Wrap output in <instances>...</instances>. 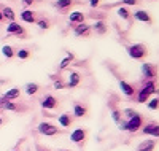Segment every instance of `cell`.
Wrapping results in <instances>:
<instances>
[{"instance_id":"1","label":"cell","mask_w":159,"mask_h":151,"mask_svg":"<svg viewBox=\"0 0 159 151\" xmlns=\"http://www.w3.org/2000/svg\"><path fill=\"white\" fill-rule=\"evenodd\" d=\"M156 89V81L154 80H143V86L139 89L137 94V102L139 103H147L151 97V94H154Z\"/></svg>"},{"instance_id":"2","label":"cell","mask_w":159,"mask_h":151,"mask_svg":"<svg viewBox=\"0 0 159 151\" xmlns=\"http://www.w3.org/2000/svg\"><path fill=\"white\" fill-rule=\"evenodd\" d=\"M127 54L134 59V61H142L147 57L148 54V48L145 46L143 43H135V45H130L127 48Z\"/></svg>"},{"instance_id":"3","label":"cell","mask_w":159,"mask_h":151,"mask_svg":"<svg viewBox=\"0 0 159 151\" xmlns=\"http://www.w3.org/2000/svg\"><path fill=\"white\" fill-rule=\"evenodd\" d=\"M143 124H145L143 116H142L140 113H135L132 118H129V119L126 121V130L130 132V134H135V132H139V130L143 127Z\"/></svg>"},{"instance_id":"4","label":"cell","mask_w":159,"mask_h":151,"mask_svg":"<svg viewBox=\"0 0 159 151\" xmlns=\"http://www.w3.org/2000/svg\"><path fill=\"white\" fill-rule=\"evenodd\" d=\"M7 35L8 37L15 35V37H19V38L25 40V38H27V30H25L22 25H19L16 21H13V22H10L7 25Z\"/></svg>"},{"instance_id":"5","label":"cell","mask_w":159,"mask_h":151,"mask_svg":"<svg viewBox=\"0 0 159 151\" xmlns=\"http://www.w3.org/2000/svg\"><path fill=\"white\" fill-rule=\"evenodd\" d=\"M37 130H38V134L46 135V137H52V135H57V134H61V129H59L57 126L51 124V122H46V121L40 122L38 127H37Z\"/></svg>"},{"instance_id":"6","label":"cell","mask_w":159,"mask_h":151,"mask_svg":"<svg viewBox=\"0 0 159 151\" xmlns=\"http://www.w3.org/2000/svg\"><path fill=\"white\" fill-rule=\"evenodd\" d=\"M86 139H88V130H86L84 127H76V129L70 134V140H72L73 143H76L78 146H83L84 142H86Z\"/></svg>"},{"instance_id":"7","label":"cell","mask_w":159,"mask_h":151,"mask_svg":"<svg viewBox=\"0 0 159 151\" xmlns=\"http://www.w3.org/2000/svg\"><path fill=\"white\" fill-rule=\"evenodd\" d=\"M157 73H159V68L154 64H148V62L142 64V75L145 76V80H154L156 81Z\"/></svg>"},{"instance_id":"8","label":"cell","mask_w":159,"mask_h":151,"mask_svg":"<svg viewBox=\"0 0 159 151\" xmlns=\"http://www.w3.org/2000/svg\"><path fill=\"white\" fill-rule=\"evenodd\" d=\"M73 35L75 37H83V38H88L91 35V25L86 24V22H81V24H76L73 27Z\"/></svg>"},{"instance_id":"9","label":"cell","mask_w":159,"mask_h":151,"mask_svg":"<svg viewBox=\"0 0 159 151\" xmlns=\"http://www.w3.org/2000/svg\"><path fill=\"white\" fill-rule=\"evenodd\" d=\"M40 103H42V108H43V110H54V108H57V105H59L57 99L54 97V95H51V94H46L45 97L40 100Z\"/></svg>"},{"instance_id":"10","label":"cell","mask_w":159,"mask_h":151,"mask_svg":"<svg viewBox=\"0 0 159 151\" xmlns=\"http://www.w3.org/2000/svg\"><path fill=\"white\" fill-rule=\"evenodd\" d=\"M119 89H121V92L129 99H132L135 95V88L130 83H127V81H124V80H119Z\"/></svg>"},{"instance_id":"11","label":"cell","mask_w":159,"mask_h":151,"mask_svg":"<svg viewBox=\"0 0 159 151\" xmlns=\"http://www.w3.org/2000/svg\"><path fill=\"white\" fill-rule=\"evenodd\" d=\"M134 19L140 21V22H147V24H153V18L150 16V13L148 11H145V10H139L134 13Z\"/></svg>"},{"instance_id":"12","label":"cell","mask_w":159,"mask_h":151,"mask_svg":"<svg viewBox=\"0 0 159 151\" xmlns=\"http://www.w3.org/2000/svg\"><path fill=\"white\" fill-rule=\"evenodd\" d=\"M84 19H86V16L83 15L81 11H73L72 15H70V18H69V24H70L72 27H75L76 24L84 22Z\"/></svg>"},{"instance_id":"13","label":"cell","mask_w":159,"mask_h":151,"mask_svg":"<svg viewBox=\"0 0 159 151\" xmlns=\"http://www.w3.org/2000/svg\"><path fill=\"white\" fill-rule=\"evenodd\" d=\"M80 81H81V76H80V73H78V72H70L65 86L70 88V89H73V88H76V86L80 85Z\"/></svg>"},{"instance_id":"14","label":"cell","mask_w":159,"mask_h":151,"mask_svg":"<svg viewBox=\"0 0 159 151\" xmlns=\"http://www.w3.org/2000/svg\"><path fill=\"white\" fill-rule=\"evenodd\" d=\"M73 3H76V0H56V2H54V7H56L61 13H65Z\"/></svg>"},{"instance_id":"15","label":"cell","mask_w":159,"mask_h":151,"mask_svg":"<svg viewBox=\"0 0 159 151\" xmlns=\"http://www.w3.org/2000/svg\"><path fill=\"white\" fill-rule=\"evenodd\" d=\"M21 19L27 24H34V22H37V13L32 10H24L21 13Z\"/></svg>"},{"instance_id":"16","label":"cell","mask_w":159,"mask_h":151,"mask_svg":"<svg viewBox=\"0 0 159 151\" xmlns=\"http://www.w3.org/2000/svg\"><path fill=\"white\" fill-rule=\"evenodd\" d=\"M75 118H83L88 115V107L83 105V103H75L73 105V113H72Z\"/></svg>"},{"instance_id":"17","label":"cell","mask_w":159,"mask_h":151,"mask_svg":"<svg viewBox=\"0 0 159 151\" xmlns=\"http://www.w3.org/2000/svg\"><path fill=\"white\" fill-rule=\"evenodd\" d=\"M57 122H59L62 127H70L72 122H73V115H70V113H62V115L57 118Z\"/></svg>"},{"instance_id":"18","label":"cell","mask_w":159,"mask_h":151,"mask_svg":"<svg viewBox=\"0 0 159 151\" xmlns=\"http://www.w3.org/2000/svg\"><path fill=\"white\" fill-rule=\"evenodd\" d=\"M0 11H2V16H3V19H5V21L13 22V21L16 19L15 11H13V8H10V7H0Z\"/></svg>"},{"instance_id":"19","label":"cell","mask_w":159,"mask_h":151,"mask_svg":"<svg viewBox=\"0 0 159 151\" xmlns=\"http://www.w3.org/2000/svg\"><path fill=\"white\" fill-rule=\"evenodd\" d=\"M92 29H94V32L96 34H99V35H105L107 34V30H108V27H107V24H105V21H96L94 24H92Z\"/></svg>"},{"instance_id":"20","label":"cell","mask_w":159,"mask_h":151,"mask_svg":"<svg viewBox=\"0 0 159 151\" xmlns=\"http://www.w3.org/2000/svg\"><path fill=\"white\" fill-rule=\"evenodd\" d=\"M19 95H21V89H19V88H11V89H8V91L3 94V97H5L7 100L13 102V100L19 99Z\"/></svg>"},{"instance_id":"21","label":"cell","mask_w":159,"mask_h":151,"mask_svg":"<svg viewBox=\"0 0 159 151\" xmlns=\"http://www.w3.org/2000/svg\"><path fill=\"white\" fill-rule=\"evenodd\" d=\"M156 148V140H143L139 146H137V151H153Z\"/></svg>"},{"instance_id":"22","label":"cell","mask_w":159,"mask_h":151,"mask_svg":"<svg viewBox=\"0 0 159 151\" xmlns=\"http://www.w3.org/2000/svg\"><path fill=\"white\" fill-rule=\"evenodd\" d=\"M73 59H75V56L69 53V54H67V57L61 61V64H59V70H64V68H67V67L72 64V61H73Z\"/></svg>"},{"instance_id":"23","label":"cell","mask_w":159,"mask_h":151,"mask_svg":"<svg viewBox=\"0 0 159 151\" xmlns=\"http://www.w3.org/2000/svg\"><path fill=\"white\" fill-rule=\"evenodd\" d=\"M154 126H156V122H153V121H151V122H147V124H143V127L140 129V132H142L143 135H151Z\"/></svg>"},{"instance_id":"24","label":"cell","mask_w":159,"mask_h":151,"mask_svg":"<svg viewBox=\"0 0 159 151\" xmlns=\"http://www.w3.org/2000/svg\"><path fill=\"white\" fill-rule=\"evenodd\" d=\"M38 89H40V86L37 83H27V85H25V94H29V95L37 94Z\"/></svg>"},{"instance_id":"25","label":"cell","mask_w":159,"mask_h":151,"mask_svg":"<svg viewBox=\"0 0 159 151\" xmlns=\"http://www.w3.org/2000/svg\"><path fill=\"white\" fill-rule=\"evenodd\" d=\"M118 16L119 18H123V19H126V21H129L130 18H132V15H130V11L126 8V7H121V8H118Z\"/></svg>"},{"instance_id":"26","label":"cell","mask_w":159,"mask_h":151,"mask_svg":"<svg viewBox=\"0 0 159 151\" xmlns=\"http://www.w3.org/2000/svg\"><path fill=\"white\" fill-rule=\"evenodd\" d=\"M15 56H18L21 61H25V59L30 57V51H29L27 48H22V49H19V51L15 53Z\"/></svg>"},{"instance_id":"27","label":"cell","mask_w":159,"mask_h":151,"mask_svg":"<svg viewBox=\"0 0 159 151\" xmlns=\"http://www.w3.org/2000/svg\"><path fill=\"white\" fill-rule=\"evenodd\" d=\"M40 29H43V30H48L49 27H51V22H49V19H46V18H42V19H37V22H35Z\"/></svg>"},{"instance_id":"28","label":"cell","mask_w":159,"mask_h":151,"mask_svg":"<svg viewBox=\"0 0 159 151\" xmlns=\"http://www.w3.org/2000/svg\"><path fill=\"white\" fill-rule=\"evenodd\" d=\"M2 53H3V56L7 57V59H11V57H15V49H13L10 45H5L3 48H2Z\"/></svg>"},{"instance_id":"29","label":"cell","mask_w":159,"mask_h":151,"mask_svg":"<svg viewBox=\"0 0 159 151\" xmlns=\"http://www.w3.org/2000/svg\"><path fill=\"white\" fill-rule=\"evenodd\" d=\"M147 107H148L150 110H153V112H156V110H159V97L148 100V102H147Z\"/></svg>"},{"instance_id":"30","label":"cell","mask_w":159,"mask_h":151,"mask_svg":"<svg viewBox=\"0 0 159 151\" xmlns=\"http://www.w3.org/2000/svg\"><path fill=\"white\" fill-rule=\"evenodd\" d=\"M137 112H135V110H132V108H124L123 110V115L126 116V119H129V118H132V116H134Z\"/></svg>"},{"instance_id":"31","label":"cell","mask_w":159,"mask_h":151,"mask_svg":"<svg viewBox=\"0 0 159 151\" xmlns=\"http://www.w3.org/2000/svg\"><path fill=\"white\" fill-rule=\"evenodd\" d=\"M64 88H67L65 86V81H62L61 78L54 80V89H64Z\"/></svg>"},{"instance_id":"32","label":"cell","mask_w":159,"mask_h":151,"mask_svg":"<svg viewBox=\"0 0 159 151\" xmlns=\"http://www.w3.org/2000/svg\"><path fill=\"white\" fill-rule=\"evenodd\" d=\"M123 5H139L140 0H121Z\"/></svg>"},{"instance_id":"33","label":"cell","mask_w":159,"mask_h":151,"mask_svg":"<svg viewBox=\"0 0 159 151\" xmlns=\"http://www.w3.org/2000/svg\"><path fill=\"white\" fill-rule=\"evenodd\" d=\"M151 137H153V139H159V124H157V122H156V126H154V129L151 132Z\"/></svg>"},{"instance_id":"34","label":"cell","mask_w":159,"mask_h":151,"mask_svg":"<svg viewBox=\"0 0 159 151\" xmlns=\"http://www.w3.org/2000/svg\"><path fill=\"white\" fill-rule=\"evenodd\" d=\"M8 100L3 97V95H2V97H0V113H2L3 112V107H5V103H7Z\"/></svg>"},{"instance_id":"35","label":"cell","mask_w":159,"mask_h":151,"mask_svg":"<svg viewBox=\"0 0 159 151\" xmlns=\"http://www.w3.org/2000/svg\"><path fill=\"white\" fill-rule=\"evenodd\" d=\"M35 151H51L49 148H46V146H42V145H35Z\"/></svg>"},{"instance_id":"36","label":"cell","mask_w":159,"mask_h":151,"mask_svg":"<svg viewBox=\"0 0 159 151\" xmlns=\"http://www.w3.org/2000/svg\"><path fill=\"white\" fill-rule=\"evenodd\" d=\"M99 3H100V0H91V2H89V5H91L92 8H96V7H99Z\"/></svg>"},{"instance_id":"37","label":"cell","mask_w":159,"mask_h":151,"mask_svg":"<svg viewBox=\"0 0 159 151\" xmlns=\"http://www.w3.org/2000/svg\"><path fill=\"white\" fill-rule=\"evenodd\" d=\"M37 0H22V3H24V7H29V5H32V3H35Z\"/></svg>"},{"instance_id":"38","label":"cell","mask_w":159,"mask_h":151,"mask_svg":"<svg viewBox=\"0 0 159 151\" xmlns=\"http://www.w3.org/2000/svg\"><path fill=\"white\" fill-rule=\"evenodd\" d=\"M43 115L46 116V118H54L56 115H52V113H49V112H46V110H43Z\"/></svg>"},{"instance_id":"39","label":"cell","mask_w":159,"mask_h":151,"mask_svg":"<svg viewBox=\"0 0 159 151\" xmlns=\"http://www.w3.org/2000/svg\"><path fill=\"white\" fill-rule=\"evenodd\" d=\"M3 21H5V19H3V16H2V11H0V24H2Z\"/></svg>"},{"instance_id":"40","label":"cell","mask_w":159,"mask_h":151,"mask_svg":"<svg viewBox=\"0 0 159 151\" xmlns=\"http://www.w3.org/2000/svg\"><path fill=\"white\" fill-rule=\"evenodd\" d=\"M3 122H5V119H3L2 116H0V126H2V124H3Z\"/></svg>"},{"instance_id":"41","label":"cell","mask_w":159,"mask_h":151,"mask_svg":"<svg viewBox=\"0 0 159 151\" xmlns=\"http://www.w3.org/2000/svg\"><path fill=\"white\" fill-rule=\"evenodd\" d=\"M59 151H69V149H59Z\"/></svg>"},{"instance_id":"42","label":"cell","mask_w":159,"mask_h":151,"mask_svg":"<svg viewBox=\"0 0 159 151\" xmlns=\"http://www.w3.org/2000/svg\"><path fill=\"white\" fill-rule=\"evenodd\" d=\"M13 151H18V149H13Z\"/></svg>"}]
</instances>
